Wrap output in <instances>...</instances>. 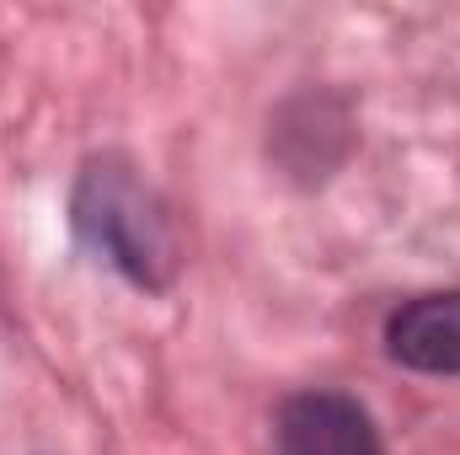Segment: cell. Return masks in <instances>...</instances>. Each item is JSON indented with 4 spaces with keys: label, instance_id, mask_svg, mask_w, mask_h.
Returning <instances> with one entry per match:
<instances>
[{
    "label": "cell",
    "instance_id": "obj_3",
    "mask_svg": "<svg viewBox=\"0 0 460 455\" xmlns=\"http://www.w3.org/2000/svg\"><path fill=\"white\" fill-rule=\"evenodd\" d=\"M391 359L434 375H460V290L456 295H423L402 306L385 327Z\"/></svg>",
    "mask_w": 460,
    "mask_h": 455
},
{
    "label": "cell",
    "instance_id": "obj_1",
    "mask_svg": "<svg viewBox=\"0 0 460 455\" xmlns=\"http://www.w3.org/2000/svg\"><path fill=\"white\" fill-rule=\"evenodd\" d=\"M81 230L113 257L118 268H128L134 279H155V268L166 263L161 220L145 210V193L118 166H92L86 172V183H81Z\"/></svg>",
    "mask_w": 460,
    "mask_h": 455
},
{
    "label": "cell",
    "instance_id": "obj_2",
    "mask_svg": "<svg viewBox=\"0 0 460 455\" xmlns=\"http://www.w3.org/2000/svg\"><path fill=\"white\" fill-rule=\"evenodd\" d=\"M273 455H380V434L353 397L305 391L279 407Z\"/></svg>",
    "mask_w": 460,
    "mask_h": 455
}]
</instances>
